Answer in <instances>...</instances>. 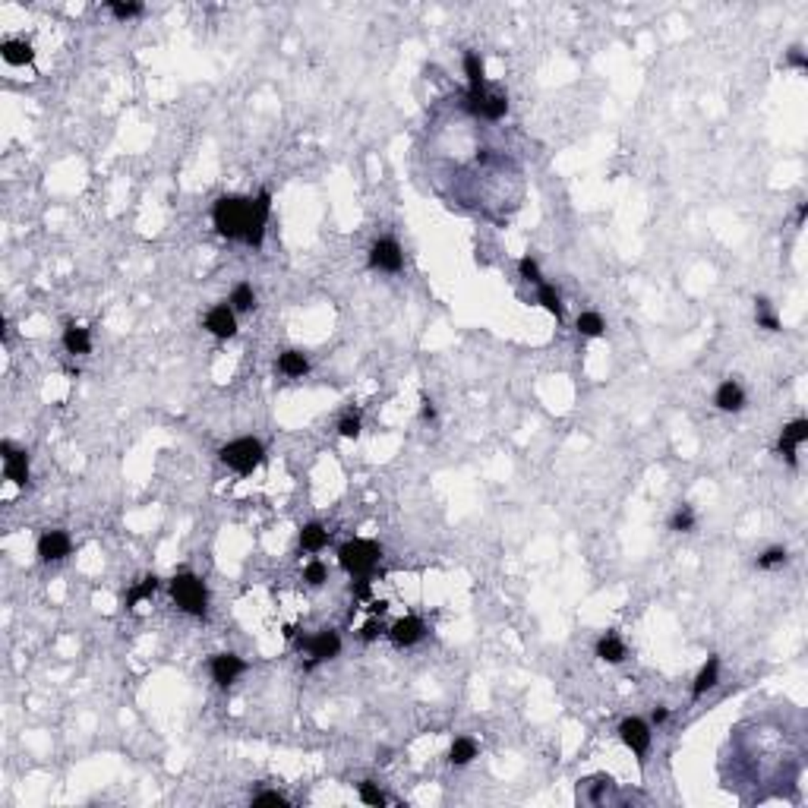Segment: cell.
Listing matches in <instances>:
<instances>
[{"label":"cell","mask_w":808,"mask_h":808,"mask_svg":"<svg viewBox=\"0 0 808 808\" xmlns=\"http://www.w3.org/2000/svg\"><path fill=\"white\" fill-rule=\"evenodd\" d=\"M269 209H271L269 189H262L256 199H247V196H221L212 209V218L221 237H230V240L240 237L250 247H259L262 234H266Z\"/></svg>","instance_id":"1"},{"label":"cell","mask_w":808,"mask_h":808,"mask_svg":"<svg viewBox=\"0 0 808 808\" xmlns=\"http://www.w3.org/2000/svg\"><path fill=\"white\" fill-rule=\"evenodd\" d=\"M379 556H382L379 543H373V540H351V543H344V546H341L338 559H341L344 572L357 575V578H366V575L376 568Z\"/></svg>","instance_id":"2"},{"label":"cell","mask_w":808,"mask_h":808,"mask_svg":"<svg viewBox=\"0 0 808 808\" xmlns=\"http://www.w3.org/2000/svg\"><path fill=\"white\" fill-rule=\"evenodd\" d=\"M171 597L174 603L189 616H206V603H209V594H206V584H202L196 575L183 572L171 581Z\"/></svg>","instance_id":"3"},{"label":"cell","mask_w":808,"mask_h":808,"mask_svg":"<svg viewBox=\"0 0 808 808\" xmlns=\"http://www.w3.org/2000/svg\"><path fill=\"white\" fill-rule=\"evenodd\" d=\"M262 458H266V452H262V443H256V439H237V443L221 449V461L237 474H253L262 464Z\"/></svg>","instance_id":"4"},{"label":"cell","mask_w":808,"mask_h":808,"mask_svg":"<svg viewBox=\"0 0 808 808\" xmlns=\"http://www.w3.org/2000/svg\"><path fill=\"white\" fill-rule=\"evenodd\" d=\"M619 736H622V742H626L628 749L638 755V761H644V755H648V749H650V730H648V723H644V720H638V717L622 720Z\"/></svg>","instance_id":"5"},{"label":"cell","mask_w":808,"mask_h":808,"mask_svg":"<svg viewBox=\"0 0 808 808\" xmlns=\"http://www.w3.org/2000/svg\"><path fill=\"white\" fill-rule=\"evenodd\" d=\"M307 650H310V663H307V667H316V663H322V660H332V657L341 650V638H338V631L322 628L319 635H313L307 641Z\"/></svg>","instance_id":"6"},{"label":"cell","mask_w":808,"mask_h":808,"mask_svg":"<svg viewBox=\"0 0 808 808\" xmlns=\"http://www.w3.org/2000/svg\"><path fill=\"white\" fill-rule=\"evenodd\" d=\"M370 262L379 271H398L402 269V247L395 240H376L370 250Z\"/></svg>","instance_id":"7"},{"label":"cell","mask_w":808,"mask_h":808,"mask_svg":"<svg viewBox=\"0 0 808 808\" xmlns=\"http://www.w3.org/2000/svg\"><path fill=\"white\" fill-rule=\"evenodd\" d=\"M0 452H4V461H6V480H13L16 486L29 484V458H25V452L13 449L10 443L0 445Z\"/></svg>","instance_id":"8"},{"label":"cell","mask_w":808,"mask_h":808,"mask_svg":"<svg viewBox=\"0 0 808 808\" xmlns=\"http://www.w3.org/2000/svg\"><path fill=\"white\" fill-rule=\"evenodd\" d=\"M206 329L212 332L215 338H234L237 332V319H234V310L228 307V303H221V307H212L206 316Z\"/></svg>","instance_id":"9"},{"label":"cell","mask_w":808,"mask_h":808,"mask_svg":"<svg viewBox=\"0 0 808 808\" xmlns=\"http://www.w3.org/2000/svg\"><path fill=\"white\" fill-rule=\"evenodd\" d=\"M70 537H66L64 531H47L42 534V540H38V556H42L45 562H57L64 559V556H70Z\"/></svg>","instance_id":"10"},{"label":"cell","mask_w":808,"mask_h":808,"mask_svg":"<svg viewBox=\"0 0 808 808\" xmlns=\"http://www.w3.org/2000/svg\"><path fill=\"white\" fill-rule=\"evenodd\" d=\"M808 439V420H792L790 426L780 436V455H783L790 464H796V449Z\"/></svg>","instance_id":"11"},{"label":"cell","mask_w":808,"mask_h":808,"mask_svg":"<svg viewBox=\"0 0 808 808\" xmlns=\"http://www.w3.org/2000/svg\"><path fill=\"white\" fill-rule=\"evenodd\" d=\"M243 669H247V663H243L240 657H234V654H218L212 660V679L218 685H230L237 676L243 673Z\"/></svg>","instance_id":"12"},{"label":"cell","mask_w":808,"mask_h":808,"mask_svg":"<svg viewBox=\"0 0 808 808\" xmlns=\"http://www.w3.org/2000/svg\"><path fill=\"white\" fill-rule=\"evenodd\" d=\"M389 635L398 648H411V644H417L420 638H423V622H420L417 616H407V619H398L395 626H392Z\"/></svg>","instance_id":"13"},{"label":"cell","mask_w":808,"mask_h":808,"mask_svg":"<svg viewBox=\"0 0 808 808\" xmlns=\"http://www.w3.org/2000/svg\"><path fill=\"white\" fill-rule=\"evenodd\" d=\"M714 404L720 407V411H742V404H745V392H742V385L732 382V379H726V382L717 389Z\"/></svg>","instance_id":"14"},{"label":"cell","mask_w":808,"mask_h":808,"mask_svg":"<svg viewBox=\"0 0 808 808\" xmlns=\"http://www.w3.org/2000/svg\"><path fill=\"white\" fill-rule=\"evenodd\" d=\"M0 57H4L10 66H25V64H32L35 51H32L29 42H4L0 45Z\"/></svg>","instance_id":"15"},{"label":"cell","mask_w":808,"mask_h":808,"mask_svg":"<svg viewBox=\"0 0 808 808\" xmlns=\"http://www.w3.org/2000/svg\"><path fill=\"white\" fill-rule=\"evenodd\" d=\"M597 657L607 660V663H619V660H626V644H622L613 631H607V635L597 641Z\"/></svg>","instance_id":"16"},{"label":"cell","mask_w":808,"mask_h":808,"mask_svg":"<svg viewBox=\"0 0 808 808\" xmlns=\"http://www.w3.org/2000/svg\"><path fill=\"white\" fill-rule=\"evenodd\" d=\"M717 676H720V660H717V657H710V660L701 667V673H698V679H695V689H691V698H701L704 691L714 689V685H717Z\"/></svg>","instance_id":"17"},{"label":"cell","mask_w":808,"mask_h":808,"mask_svg":"<svg viewBox=\"0 0 808 808\" xmlns=\"http://www.w3.org/2000/svg\"><path fill=\"white\" fill-rule=\"evenodd\" d=\"M505 111H508V98H505V95H496V92L490 95V92H486L474 114H484L486 120H499V117H505Z\"/></svg>","instance_id":"18"},{"label":"cell","mask_w":808,"mask_h":808,"mask_svg":"<svg viewBox=\"0 0 808 808\" xmlns=\"http://www.w3.org/2000/svg\"><path fill=\"white\" fill-rule=\"evenodd\" d=\"M278 370H281L284 376L297 379V376H303V373L310 370V363H307V357H303L300 351H284V354L278 357Z\"/></svg>","instance_id":"19"},{"label":"cell","mask_w":808,"mask_h":808,"mask_svg":"<svg viewBox=\"0 0 808 808\" xmlns=\"http://www.w3.org/2000/svg\"><path fill=\"white\" fill-rule=\"evenodd\" d=\"M64 344L70 354H89L92 341H89V332L86 329H76V325H70V329L64 332Z\"/></svg>","instance_id":"20"},{"label":"cell","mask_w":808,"mask_h":808,"mask_svg":"<svg viewBox=\"0 0 808 808\" xmlns=\"http://www.w3.org/2000/svg\"><path fill=\"white\" fill-rule=\"evenodd\" d=\"M300 543H303V549L316 553V549H322L325 543H329V531H325L322 525H307L300 531Z\"/></svg>","instance_id":"21"},{"label":"cell","mask_w":808,"mask_h":808,"mask_svg":"<svg viewBox=\"0 0 808 808\" xmlns=\"http://www.w3.org/2000/svg\"><path fill=\"white\" fill-rule=\"evenodd\" d=\"M755 319H758V325H761V329L780 332V319H777V313L771 310V300H767V297H755Z\"/></svg>","instance_id":"22"},{"label":"cell","mask_w":808,"mask_h":808,"mask_svg":"<svg viewBox=\"0 0 808 808\" xmlns=\"http://www.w3.org/2000/svg\"><path fill=\"white\" fill-rule=\"evenodd\" d=\"M474 755H477V742H474V739H455L452 751H449V761L461 767V764H471Z\"/></svg>","instance_id":"23"},{"label":"cell","mask_w":808,"mask_h":808,"mask_svg":"<svg viewBox=\"0 0 808 808\" xmlns=\"http://www.w3.org/2000/svg\"><path fill=\"white\" fill-rule=\"evenodd\" d=\"M256 297H253V288L250 284H237L234 294H230V307L240 310V313H247V310H253Z\"/></svg>","instance_id":"24"},{"label":"cell","mask_w":808,"mask_h":808,"mask_svg":"<svg viewBox=\"0 0 808 808\" xmlns=\"http://www.w3.org/2000/svg\"><path fill=\"white\" fill-rule=\"evenodd\" d=\"M578 332H581V335H587V338L603 335V319H600V313H581V316H578Z\"/></svg>","instance_id":"25"},{"label":"cell","mask_w":808,"mask_h":808,"mask_svg":"<svg viewBox=\"0 0 808 808\" xmlns=\"http://www.w3.org/2000/svg\"><path fill=\"white\" fill-rule=\"evenodd\" d=\"M155 590H158V578H155V575H148V578H142V584H139V587H133V590H130V597H127V603H130V607H136V603H139V600H146V597H152Z\"/></svg>","instance_id":"26"},{"label":"cell","mask_w":808,"mask_h":808,"mask_svg":"<svg viewBox=\"0 0 808 808\" xmlns=\"http://www.w3.org/2000/svg\"><path fill=\"white\" fill-rule=\"evenodd\" d=\"M540 303L546 307V313H553L556 319H562V300H559V294H556V288L540 284Z\"/></svg>","instance_id":"27"},{"label":"cell","mask_w":808,"mask_h":808,"mask_svg":"<svg viewBox=\"0 0 808 808\" xmlns=\"http://www.w3.org/2000/svg\"><path fill=\"white\" fill-rule=\"evenodd\" d=\"M669 527H673V531H679V534H682V531H691V527H695V512H691L689 505L676 508V515L669 518Z\"/></svg>","instance_id":"28"},{"label":"cell","mask_w":808,"mask_h":808,"mask_svg":"<svg viewBox=\"0 0 808 808\" xmlns=\"http://www.w3.org/2000/svg\"><path fill=\"white\" fill-rule=\"evenodd\" d=\"M107 10H111L117 19H124V23H127V19L142 16V4H120V0H111V4H107Z\"/></svg>","instance_id":"29"},{"label":"cell","mask_w":808,"mask_h":808,"mask_svg":"<svg viewBox=\"0 0 808 808\" xmlns=\"http://www.w3.org/2000/svg\"><path fill=\"white\" fill-rule=\"evenodd\" d=\"M518 269H521V278H525V281H531V284H543L537 259H531V256H525V259L518 262Z\"/></svg>","instance_id":"30"},{"label":"cell","mask_w":808,"mask_h":808,"mask_svg":"<svg viewBox=\"0 0 808 808\" xmlns=\"http://www.w3.org/2000/svg\"><path fill=\"white\" fill-rule=\"evenodd\" d=\"M786 562V549L783 546H773V549H767V553L758 559V568H777V566H783Z\"/></svg>","instance_id":"31"},{"label":"cell","mask_w":808,"mask_h":808,"mask_svg":"<svg viewBox=\"0 0 808 808\" xmlns=\"http://www.w3.org/2000/svg\"><path fill=\"white\" fill-rule=\"evenodd\" d=\"M360 799H363L366 805H382V802H385V796L370 783V780H363V783H360Z\"/></svg>","instance_id":"32"},{"label":"cell","mask_w":808,"mask_h":808,"mask_svg":"<svg viewBox=\"0 0 808 808\" xmlns=\"http://www.w3.org/2000/svg\"><path fill=\"white\" fill-rule=\"evenodd\" d=\"M338 433H341L344 439H357V436H360V417H357V414L344 417L341 423H338Z\"/></svg>","instance_id":"33"},{"label":"cell","mask_w":808,"mask_h":808,"mask_svg":"<svg viewBox=\"0 0 808 808\" xmlns=\"http://www.w3.org/2000/svg\"><path fill=\"white\" fill-rule=\"evenodd\" d=\"M303 581H310L313 587H319V584L325 581V566H322V562H310L307 572H303Z\"/></svg>","instance_id":"34"},{"label":"cell","mask_w":808,"mask_h":808,"mask_svg":"<svg viewBox=\"0 0 808 808\" xmlns=\"http://www.w3.org/2000/svg\"><path fill=\"white\" fill-rule=\"evenodd\" d=\"M253 802L256 805H278V808H281V805H288V799H284L281 792H259Z\"/></svg>","instance_id":"35"},{"label":"cell","mask_w":808,"mask_h":808,"mask_svg":"<svg viewBox=\"0 0 808 808\" xmlns=\"http://www.w3.org/2000/svg\"><path fill=\"white\" fill-rule=\"evenodd\" d=\"M786 60H790V64L796 66V70H805V66H808V60H805L802 47H792V51H790V57H786Z\"/></svg>","instance_id":"36"},{"label":"cell","mask_w":808,"mask_h":808,"mask_svg":"<svg viewBox=\"0 0 808 808\" xmlns=\"http://www.w3.org/2000/svg\"><path fill=\"white\" fill-rule=\"evenodd\" d=\"M379 631H382V628H379V626H376V622H370V626H366V628H363V635H360V638H363V641H373V638H376V635H379Z\"/></svg>","instance_id":"37"},{"label":"cell","mask_w":808,"mask_h":808,"mask_svg":"<svg viewBox=\"0 0 808 808\" xmlns=\"http://www.w3.org/2000/svg\"><path fill=\"white\" fill-rule=\"evenodd\" d=\"M420 417H423V420H436V407H433V402H423V411H420Z\"/></svg>","instance_id":"38"},{"label":"cell","mask_w":808,"mask_h":808,"mask_svg":"<svg viewBox=\"0 0 808 808\" xmlns=\"http://www.w3.org/2000/svg\"><path fill=\"white\" fill-rule=\"evenodd\" d=\"M354 594H357V597H370V581L360 578V581H357V587H354Z\"/></svg>","instance_id":"39"},{"label":"cell","mask_w":808,"mask_h":808,"mask_svg":"<svg viewBox=\"0 0 808 808\" xmlns=\"http://www.w3.org/2000/svg\"><path fill=\"white\" fill-rule=\"evenodd\" d=\"M667 717H669L667 708H657V710H654V723H667Z\"/></svg>","instance_id":"40"}]
</instances>
